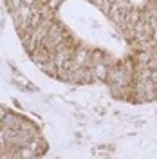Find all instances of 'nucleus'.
<instances>
[{"mask_svg":"<svg viewBox=\"0 0 157 159\" xmlns=\"http://www.w3.org/2000/svg\"><path fill=\"white\" fill-rule=\"evenodd\" d=\"M67 40H69V33L63 29L61 25H58V24L54 22V24L49 27L47 38H45V42H43V47H45V49H49L51 54H52V52L58 49L63 42H67Z\"/></svg>","mask_w":157,"mask_h":159,"instance_id":"f257e3e1","label":"nucleus"},{"mask_svg":"<svg viewBox=\"0 0 157 159\" xmlns=\"http://www.w3.org/2000/svg\"><path fill=\"white\" fill-rule=\"evenodd\" d=\"M24 121H25V119L22 118V116H18V114H11V112H7L0 127H2V129H7V130H18V129H22Z\"/></svg>","mask_w":157,"mask_h":159,"instance_id":"f03ea898","label":"nucleus"},{"mask_svg":"<svg viewBox=\"0 0 157 159\" xmlns=\"http://www.w3.org/2000/svg\"><path fill=\"white\" fill-rule=\"evenodd\" d=\"M13 81H15V83H18V85H22V87H29V85H31L29 81H27V78H24V76H22L20 72H16V70L13 72Z\"/></svg>","mask_w":157,"mask_h":159,"instance_id":"7ed1b4c3","label":"nucleus"},{"mask_svg":"<svg viewBox=\"0 0 157 159\" xmlns=\"http://www.w3.org/2000/svg\"><path fill=\"white\" fill-rule=\"evenodd\" d=\"M6 114H7V110L0 105V125H2V121H4V118H6Z\"/></svg>","mask_w":157,"mask_h":159,"instance_id":"20e7f679","label":"nucleus"}]
</instances>
